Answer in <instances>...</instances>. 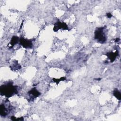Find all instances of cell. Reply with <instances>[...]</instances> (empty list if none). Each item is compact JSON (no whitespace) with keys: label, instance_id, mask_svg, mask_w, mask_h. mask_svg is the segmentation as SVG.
I'll return each mask as SVG.
<instances>
[{"label":"cell","instance_id":"6da1fadb","mask_svg":"<svg viewBox=\"0 0 121 121\" xmlns=\"http://www.w3.org/2000/svg\"><path fill=\"white\" fill-rule=\"evenodd\" d=\"M0 93L2 95L10 97L17 93V87L13 86L11 82L3 85L0 87Z\"/></svg>","mask_w":121,"mask_h":121},{"label":"cell","instance_id":"7a4b0ae2","mask_svg":"<svg viewBox=\"0 0 121 121\" xmlns=\"http://www.w3.org/2000/svg\"><path fill=\"white\" fill-rule=\"evenodd\" d=\"M104 27H98L95 30L94 33L95 39L101 43H105L107 40L106 34L104 32Z\"/></svg>","mask_w":121,"mask_h":121},{"label":"cell","instance_id":"3957f363","mask_svg":"<svg viewBox=\"0 0 121 121\" xmlns=\"http://www.w3.org/2000/svg\"><path fill=\"white\" fill-rule=\"evenodd\" d=\"M19 44L25 48H31L32 47V42L29 39H26L23 37L19 39Z\"/></svg>","mask_w":121,"mask_h":121},{"label":"cell","instance_id":"277c9868","mask_svg":"<svg viewBox=\"0 0 121 121\" xmlns=\"http://www.w3.org/2000/svg\"><path fill=\"white\" fill-rule=\"evenodd\" d=\"M60 29H63L64 30H68V27L65 23L59 21L58 22H56L54 25V26L53 27V30L54 31H56Z\"/></svg>","mask_w":121,"mask_h":121},{"label":"cell","instance_id":"5b68a950","mask_svg":"<svg viewBox=\"0 0 121 121\" xmlns=\"http://www.w3.org/2000/svg\"><path fill=\"white\" fill-rule=\"evenodd\" d=\"M28 93L30 95L32 96L33 98H36L41 95V93L35 88H33L31 89Z\"/></svg>","mask_w":121,"mask_h":121},{"label":"cell","instance_id":"8992f818","mask_svg":"<svg viewBox=\"0 0 121 121\" xmlns=\"http://www.w3.org/2000/svg\"><path fill=\"white\" fill-rule=\"evenodd\" d=\"M108 58L110 59L111 62H113L114 61L115 59L116 58L117 56L118 55V52L117 51H116L115 52H108L106 54Z\"/></svg>","mask_w":121,"mask_h":121},{"label":"cell","instance_id":"52a82bcc","mask_svg":"<svg viewBox=\"0 0 121 121\" xmlns=\"http://www.w3.org/2000/svg\"><path fill=\"white\" fill-rule=\"evenodd\" d=\"M9 112V110L7 109V108L5 106L4 104H2L0 105V115L3 117L6 116L8 113Z\"/></svg>","mask_w":121,"mask_h":121},{"label":"cell","instance_id":"ba28073f","mask_svg":"<svg viewBox=\"0 0 121 121\" xmlns=\"http://www.w3.org/2000/svg\"><path fill=\"white\" fill-rule=\"evenodd\" d=\"M19 39L17 36H13L9 43V44H10L9 48H12L15 44H16L18 42H19Z\"/></svg>","mask_w":121,"mask_h":121},{"label":"cell","instance_id":"9c48e42d","mask_svg":"<svg viewBox=\"0 0 121 121\" xmlns=\"http://www.w3.org/2000/svg\"><path fill=\"white\" fill-rule=\"evenodd\" d=\"M113 95L118 100H120L121 99V94L120 91L118 90V89L115 88L113 91Z\"/></svg>","mask_w":121,"mask_h":121},{"label":"cell","instance_id":"30bf717a","mask_svg":"<svg viewBox=\"0 0 121 121\" xmlns=\"http://www.w3.org/2000/svg\"><path fill=\"white\" fill-rule=\"evenodd\" d=\"M65 79H66L65 78L62 77V78H59V79H55V78H53V79H52V80H53L54 82L56 83V84H57V83L58 84V83H59L60 82V81L64 80H65Z\"/></svg>","mask_w":121,"mask_h":121},{"label":"cell","instance_id":"8fae6325","mask_svg":"<svg viewBox=\"0 0 121 121\" xmlns=\"http://www.w3.org/2000/svg\"><path fill=\"white\" fill-rule=\"evenodd\" d=\"M106 16H107L108 18H111V17H112V14H111L110 13H107L106 14Z\"/></svg>","mask_w":121,"mask_h":121},{"label":"cell","instance_id":"7c38bea8","mask_svg":"<svg viewBox=\"0 0 121 121\" xmlns=\"http://www.w3.org/2000/svg\"><path fill=\"white\" fill-rule=\"evenodd\" d=\"M119 40H120V39H119V38H116V39L115 42H118Z\"/></svg>","mask_w":121,"mask_h":121}]
</instances>
